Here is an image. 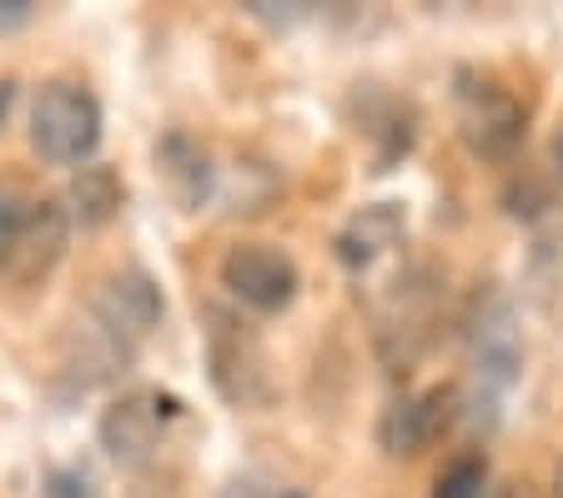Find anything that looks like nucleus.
Returning <instances> with one entry per match:
<instances>
[{"mask_svg":"<svg viewBox=\"0 0 563 498\" xmlns=\"http://www.w3.org/2000/svg\"><path fill=\"white\" fill-rule=\"evenodd\" d=\"M70 217L60 202H25L5 212L0 222V283L35 287L56 273V262L66 257Z\"/></svg>","mask_w":563,"mask_h":498,"instance_id":"1","label":"nucleus"},{"mask_svg":"<svg viewBox=\"0 0 563 498\" xmlns=\"http://www.w3.org/2000/svg\"><path fill=\"white\" fill-rule=\"evenodd\" d=\"M31 142L35 152L56 166H76L96 152L101 142V101L76 81L41 86L31 111Z\"/></svg>","mask_w":563,"mask_h":498,"instance_id":"2","label":"nucleus"},{"mask_svg":"<svg viewBox=\"0 0 563 498\" xmlns=\"http://www.w3.org/2000/svg\"><path fill=\"white\" fill-rule=\"evenodd\" d=\"M453 107H457V131H463V142H468L473 156L504 162V156L518 152V142H523V131H528V111L508 86L463 71L453 91Z\"/></svg>","mask_w":563,"mask_h":498,"instance_id":"3","label":"nucleus"},{"mask_svg":"<svg viewBox=\"0 0 563 498\" xmlns=\"http://www.w3.org/2000/svg\"><path fill=\"white\" fill-rule=\"evenodd\" d=\"M207 363H211V383L227 403L236 408H267L272 403V363L267 347L257 343V332L236 322L232 312H211L207 328Z\"/></svg>","mask_w":563,"mask_h":498,"instance_id":"4","label":"nucleus"},{"mask_svg":"<svg viewBox=\"0 0 563 498\" xmlns=\"http://www.w3.org/2000/svg\"><path fill=\"white\" fill-rule=\"evenodd\" d=\"M181 418V403L166 398V392H152V388H136L126 398L106 408L101 418V449L121 463V468H136L146 463L156 449H162L166 428Z\"/></svg>","mask_w":563,"mask_h":498,"instance_id":"5","label":"nucleus"},{"mask_svg":"<svg viewBox=\"0 0 563 498\" xmlns=\"http://www.w3.org/2000/svg\"><path fill=\"white\" fill-rule=\"evenodd\" d=\"M297 262L267 242H242L222 257V287L252 312H282L297 297Z\"/></svg>","mask_w":563,"mask_h":498,"instance_id":"6","label":"nucleus"},{"mask_svg":"<svg viewBox=\"0 0 563 498\" xmlns=\"http://www.w3.org/2000/svg\"><path fill=\"white\" fill-rule=\"evenodd\" d=\"M468 357L488 388H508L523 368V337H518V318L508 308V297L488 292L473 302L468 318Z\"/></svg>","mask_w":563,"mask_h":498,"instance_id":"7","label":"nucleus"},{"mask_svg":"<svg viewBox=\"0 0 563 498\" xmlns=\"http://www.w3.org/2000/svg\"><path fill=\"white\" fill-rule=\"evenodd\" d=\"M91 308H96V328H101L106 343H117L121 353H131L162 322V292H156V283L146 273H117L101 283Z\"/></svg>","mask_w":563,"mask_h":498,"instance_id":"8","label":"nucleus"},{"mask_svg":"<svg viewBox=\"0 0 563 498\" xmlns=\"http://www.w3.org/2000/svg\"><path fill=\"white\" fill-rule=\"evenodd\" d=\"M453 403H457L453 388H428V392H418V398L393 403L383 413V423H377V443H383V453L387 458H418L422 449H433V443L448 433L453 413H457Z\"/></svg>","mask_w":563,"mask_h":498,"instance_id":"9","label":"nucleus"},{"mask_svg":"<svg viewBox=\"0 0 563 498\" xmlns=\"http://www.w3.org/2000/svg\"><path fill=\"white\" fill-rule=\"evenodd\" d=\"M402 232H408V217H402L398 202H373L352 217L338 232V257L352 273H367L387 257L393 247H402Z\"/></svg>","mask_w":563,"mask_h":498,"instance_id":"10","label":"nucleus"},{"mask_svg":"<svg viewBox=\"0 0 563 498\" xmlns=\"http://www.w3.org/2000/svg\"><path fill=\"white\" fill-rule=\"evenodd\" d=\"M156 177H162L166 197H172L181 212H197V207L211 197L207 152H201L191 136H181V131H172V136L156 146Z\"/></svg>","mask_w":563,"mask_h":498,"instance_id":"11","label":"nucleus"},{"mask_svg":"<svg viewBox=\"0 0 563 498\" xmlns=\"http://www.w3.org/2000/svg\"><path fill=\"white\" fill-rule=\"evenodd\" d=\"M66 202H70V217L81 226H106L121 212V202H126V187H121V177L111 166H81V171L70 177Z\"/></svg>","mask_w":563,"mask_h":498,"instance_id":"12","label":"nucleus"},{"mask_svg":"<svg viewBox=\"0 0 563 498\" xmlns=\"http://www.w3.org/2000/svg\"><path fill=\"white\" fill-rule=\"evenodd\" d=\"M483 484H488V463L478 453H457L433 484V498H483Z\"/></svg>","mask_w":563,"mask_h":498,"instance_id":"13","label":"nucleus"},{"mask_svg":"<svg viewBox=\"0 0 563 498\" xmlns=\"http://www.w3.org/2000/svg\"><path fill=\"white\" fill-rule=\"evenodd\" d=\"M46 498H101V488L86 468H56L46 478Z\"/></svg>","mask_w":563,"mask_h":498,"instance_id":"14","label":"nucleus"},{"mask_svg":"<svg viewBox=\"0 0 563 498\" xmlns=\"http://www.w3.org/2000/svg\"><path fill=\"white\" fill-rule=\"evenodd\" d=\"M222 498H302L297 488H272V484H257V478H232L222 488Z\"/></svg>","mask_w":563,"mask_h":498,"instance_id":"15","label":"nucleus"},{"mask_svg":"<svg viewBox=\"0 0 563 498\" xmlns=\"http://www.w3.org/2000/svg\"><path fill=\"white\" fill-rule=\"evenodd\" d=\"M31 0H0V36H11V31H21L25 21H31Z\"/></svg>","mask_w":563,"mask_h":498,"instance_id":"16","label":"nucleus"},{"mask_svg":"<svg viewBox=\"0 0 563 498\" xmlns=\"http://www.w3.org/2000/svg\"><path fill=\"white\" fill-rule=\"evenodd\" d=\"M15 101V81H0V121H5V111H11Z\"/></svg>","mask_w":563,"mask_h":498,"instance_id":"17","label":"nucleus"},{"mask_svg":"<svg viewBox=\"0 0 563 498\" xmlns=\"http://www.w3.org/2000/svg\"><path fill=\"white\" fill-rule=\"evenodd\" d=\"M553 166H559V177H563V131H559V142H553Z\"/></svg>","mask_w":563,"mask_h":498,"instance_id":"18","label":"nucleus"},{"mask_svg":"<svg viewBox=\"0 0 563 498\" xmlns=\"http://www.w3.org/2000/svg\"><path fill=\"white\" fill-rule=\"evenodd\" d=\"M553 498H563V463L553 468Z\"/></svg>","mask_w":563,"mask_h":498,"instance_id":"19","label":"nucleus"},{"mask_svg":"<svg viewBox=\"0 0 563 498\" xmlns=\"http://www.w3.org/2000/svg\"><path fill=\"white\" fill-rule=\"evenodd\" d=\"M0 222H5V212H0Z\"/></svg>","mask_w":563,"mask_h":498,"instance_id":"20","label":"nucleus"}]
</instances>
